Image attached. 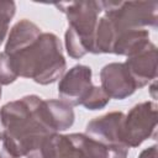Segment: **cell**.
<instances>
[{
  "label": "cell",
  "instance_id": "cell-6",
  "mask_svg": "<svg viewBox=\"0 0 158 158\" xmlns=\"http://www.w3.org/2000/svg\"><path fill=\"white\" fill-rule=\"evenodd\" d=\"M156 146H152L151 148L146 149L144 152H142L139 158H156Z\"/></svg>",
  "mask_w": 158,
  "mask_h": 158
},
{
  "label": "cell",
  "instance_id": "cell-5",
  "mask_svg": "<svg viewBox=\"0 0 158 158\" xmlns=\"http://www.w3.org/2000/svg\"><path fill=\"white\" fill-rule=\"evenodd\" d=\"M14 15V4L12 2H0V43L4 40V36L7 30V23Z\"/></svg>",
  "mask_w": 158,
  "mask_h": 158
},
{
  "label": "cell",
  "instance_id": "cell-4",
  "mask_svg": "<svg viewBox=\"0 0 158 158\" xmlns=\"http://www.w3.org/2000/svg\"><path fill=\"white\" fill-rule=\"evenodd\" d=\"M101 81L104 86L102 90L109 98L123 99L125 96L131 95L137 88L135 79L125 64L112 63L106 65L101 72Z\"/></svg>",
  "mask_w": 158,
  "mask_h": 158
},
{
  "label": "cell",
  "instance_id": "cell-2",
  "mask_svg": "<svg viewBox=\"0 0 158 158\" xmlns=\"http://www.w3.org/2000/svg\"><path fill=\"white\" fill-rule=\"evenodd\" d=\"M90 77V68L84 65L74 67L59 85L60 96L72 104H81L91 110L105 106L110 99L104 90L91 85Z\"/></svg>",
  "mask_w": 158,
  "mask_h": 158
},
{
  "label": "cell",
  "instance_id": "cell-3",
  "mask_svg": "<svg viewBox=\"0 0 158 158\" xmlns=\"http://www.w3.org/2000/svg\"><path fill=\"white\" fill-rule=\"evenodd\" d=\"M157 109L154 102H143L135 106L123 121L122 138L127 147L138 146L156 130Z\"/></svg>",
  "mask_w": 158,
  "mask_h": 158
},
{
  "label": "cell",
  "instance_id": "cell-1",
  "mask_svg": "<svg viewBox=\"0 0 158 158\" xmlns=\"http://www.w3.org/2000/svg\"><path fill=\"white\" fill-rule=\"evenodd\" d=\"M4 54L16 77H30L41 84L54 81L65 67L58 38L49 33L41 35L26 20L12 28Z\"/></svg>",
  "mask_w": 158,
  "mask_h": 158
}]
</instances>
